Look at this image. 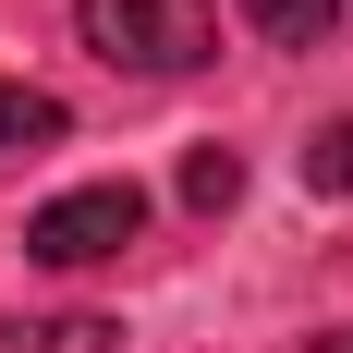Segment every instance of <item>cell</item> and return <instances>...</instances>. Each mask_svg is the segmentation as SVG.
Segmentation results:
<instances>
[{"instance_id":"6da1fadb","label":"cell","mask_w":353,"mask_h":353,"mask_svg":"<svg viewBox=\"0 0 353 353\" xmlns=\"http://www.w3.org/2000/svg\"><path fill=\"white\" fill-rule=\"evenodd\" d=\"M85 49L122 73H195L219 61V0H73Z\"/></svg>"},{"instance_id":"7a4b0ae2","label":"cell","mask_w":353,"mask_h":353,"mask_svg":"<svg viewBox=\"0 0 353 353\" xmlns=\"http://www.w3.org/2000/svg\"><path fill=\"white\" fill-rule=\"evenodd\" d=\"M134 232H146V195H134V183H73V195H49V208L25 219V256L98 268V256H122Z\"/></svg>"},{"instance_id":"3957f363","label":"cell","mask_w":353,"mask_h":353,"mask_svg":"<svg viewBox=\"0 0 353 353\" xmlns=\"http://www.w3.org/2000/svg\"><path fill=\"white\" fill-rule=\"evenodd\" d=\"M256 37H281V49H329V25H341V0H244Z\"/></svg>"},{"instance_id":"277c9868","label":"cell","mask_w":353,"mask_h":353,"mask_svg":"<svg viewBox=\"0 0 353 353\" xmlns=\"http://www.w3.org/2000/svg\"><path fill=\"white\" fill-rule=\"evenodd\" d=\"M12 146H61V98H37V85H0V159Z\"/></svg>"},{"instance_id":"5b68a950","label":"cell","mask_w":353,"mask_h":353,"mask_svg":"<svg viewBox=\"0 0 353 353\" xmlns=\"http://www.w3.org/2000/svg\"><path fill=\"white\" fill-rule=\"evenodd\" d=\"M232 195H244V159H232V146H195V159H183V208H232Z\"/></svg>"},{"instance_id":"8992f818","label":"cell","mask_w":353,"mask_h":353,"mask_svg":"<svg viewBox=\"0 0 353 353\" xmlns=\"http://www.w3.org/2000/svg\"><path fill=\"white\" fill-rule=\"evenodd\" d=\"M305 183H317V195H353V122L305 134Z\"/></svg>"},{"instance_id":"52a82bcc","label":"cell","mask_w":353,"mask_h":353,"mask_svg":"<svg viewBox=\"0 0 353 353\" xmlns=\"http://www.w3.org/2000/svg\"><path fill=\"white\" fill-rule=\"evenodd\" d=\"M110 341V317H37V329H12V353H98Z\"/></svg>"},{"instance_id":"ba28073f","label":"cell","mask_w":353,"mask_h":353,"mask_svg":"<svg viewBox=\"0 0 353 353\" xmlns=\"http://www.w3.org/2000/svg\"><path fill=\"white\" fill-rule=\"evenodd\" d=\"M305 353H353V329H317V341H305Z\"/></svg>"}]
</instances>
